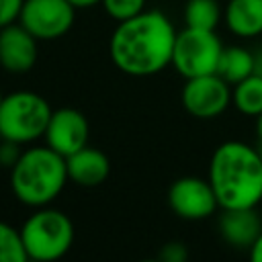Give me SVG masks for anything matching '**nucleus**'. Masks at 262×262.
I'll use <instances>...</instances> for the list:
<instances>
[{"label":"nucleus","mask_w":262,"mask_h":262,"mask_svg":"<svg viewBox=\"0 0 262 262\" xmlns=\"http://www.w3.org/2000/svg\"><path fill=\"white\" fill-rule=\"evenodd\" d=\"M225 27L239 39H254L262 33V0H227L223 10Z\"/></svg>","instance_id":"obj_14"},{"label":"nucleus","mask_w":262,"mask_h":262,"mask_svg":"<svg viewBox=\"0 0 262 262\" xmlns=\"http://www.w3.org/2000/svg\"><path fill=\"white\" fill-rule=\"evenodd\" d=\"M2 141H4V139H2V137H0V143H2Z\"/></svg>","instance_id":"obj_27"},{"label":"nucleus","mask_w":262,"mask_h":262,"mask_svg":"<svg viewBox=\"0 0 262 262\" xmlns=\"http://www.w3.org/2000/svg\"><path fill=\"white\" fill-rule=\"evenodd\" d=\"M219 233L231 248L250 250L258 235L262 233V219L252 209H221L219 215Z\"/></svg>","instance_id":"obj_12"},{"label":"nucleus","mask_w":262,"mask_h":262,"mask_svg":"<svg viewBox=\"0 0 262 262\" xmlns=\"http://www.w3.org/2000/svg\"><path fill=\"white\" fill-rule=\"evenodd\" d=\"M23 2L25 0H0V29L18 20Z\"/></svg>","instance_id":"obj_21"},{"label":"nucleus","mask_w":262,"mask_h":262,"mask_svg":"<svg viewBox=\"0 0 262 262\" xmlns=\"http://www.w3.org/2000/svg\"><path fill=\"white\" fill-rule=\"evenodd\" d=\"M168 205L180 219L201 221L219 209V201L209 178L182 176L172 182L168 190Z\"/></svg>","instance_id":"obj_9"},{"label":"nucleus","mask_w":262,"mask_h":262,"mask_svg":"<svg viewBox=\"0 0 262 262\" xmlns=\"http://www.w3.org/2000/svg\"><path fill=\"white\" fill-rule=\"evenodd\" d=\"M27 252L20 239V231L0 221V262H27Z\"/></svg>","instance_id":"obj_18"},{"label":"nucleus","mask_w":262,"mask_h":262,"mask_svg":"<svg viewBox=\"0 0 262 262\" xmlns=\"http://www.w3.org/2000/svg\"><path fill=\"white\" fill-rule=\"evenodd\" d=\"M20 239L29 260L51 262L68 254L74 242V225L70 217L51 207H39L23 223Z\"/></svg>","instance_id":"obj_4"},{"label":"nucleus","mask_w":262,"mask_h":262,"mask_svg":"<svg viewBox=\"0 0 262 262\" xmlns=\"http://www.w3.org/2000/svg\"><path fill=\"white\" fill-rule=\"evenodd\" d=\"M66 166H68V178L80 186H98L106 180L111 172L108 158L100 149L88 145L68 156Z\"/></svg>","instance_id":"obj_13"},{"label":"nucleus","mask_w":262,"mask_h":262,"mask_svg":"<svg viewBox=\"0 0 262 262\" xmlns=\"http://www.w3.org/2000/svg\"><path fill=\"white\" fill-rule=\"evenodd\" d=\"M45 141L63 158L82 149L88 141V121L78 108H57L45 129Z\"/></svg>","instance_id":"obj_10"},{"label":"nucleus","mask_w":262,"mask_h":262,"mask_svg":"<svg viewBox=\"0 0 262 262\" xmlns=\"http://www.w3.org/2000/svg\"><path fill=\"white\" fill-rule=\"evenodd\" d=\"M158 258L164 262H184L188 258V250L182 242H170L160 250Z\"/></svg>","instance_id":"obj_20"},{"label":"nucleus","mask_w":262,"mask_h":262,"mask_svg":"<svg viewBox=\"0 0 262 262\" xmlns=\"http://www.w3.org/2000/svg\"><path fill=\"white\" fill-rule=\"evenodd\" d=\"M100 4L104 12L117 23L127 20L145 10V0H102Z\"/></svg>","instance_id":"obj_19"},{"label":"nucleus","mask_w":262,"mask_h":262,"mask_svg":"<svg viewBox=\"0 0 262 262\" xmlns=\"http://www.w3.org/2000/svg\"><path fill=\"white\" fill-rule=\"evenodd\" d=\"M68 180L66 158L49 145L20 151L10 166V188L27 207H47L59 196Z\"/></svg>","instance_id":"obj_3"},{"label":"nucleus","mask_w":262,"mask_h":262,"mask_svg":"<svg viewBox=\"0 0 262 262\" xmlns=\"http://www.w3.org/2000/svg\"><path fill=\"white\" fill-rule=\"evenodd\" d=\"M176 33L164 12L143 10L119 23L108 45L111 59L129 76H154L172 66Z\"/></svg>","instance_id":"obj_1"},{"label":"nucleus","mask_w":262,"mask_h":262,"mask_svg":"<svg viewBox=\"0 0 262 262\" xmlns=\"http://www.w3.org/2000/svg\"><path fill=\"white\" fill-rule=\"evenodd\" d=\"M68 2L74 4L76 8H90V6H94V4H98L102 0H68Z\"/></svg>","instance_id":"obj_23"},{"label":"nucleus","mask_w":262,"mask_h":262,"mask_svg":"<svg viewBox=\"0 0 262 262\" xmlns=\"http://www.w3.org/2000/svg\"><path fill=\"white\" fill-rule=\"evenodd\" d=\"M254 72H258V57L254 51H250L248 47H242V45L223 47L219 66H217V74L225 82H229L233 86V84L242 82L244 78L252 76Z\"/></svg>","instance_id":"obj_15"},{"label":"nucleus","mask_w":262,"mask_h":262,"mask_svg":"<svg viewBox=\"0 0 262 262\" xmlns=\"http://www.w3.org/2000/svg\"><path fill=\"white\" fill-rule=\"evenodd\" d=\"M49 102L31 90H16L2 98L0 137L12 143H31L45 135L51 119Z\"/></svg>","instance_id":"obj_5"},{"label":"nucleus","mask_w":262,"mask_h":262,"mask_svg":"<svg viewBox=\"0 0 262 262\" xmlns=\"http://www.w3.org/2000/svg\"><path fill=\"white\" fill-rule=\"evenodd\" d=\"M231 104L246 117L262 115V74L254 72L231 86Z\"/></svg>","instance_id":"obj_16"},{"label":"nucleus","mask_w":262,"mask_h":262,"mask_svg":"<svg viewBox=\"0 0 262 262\" xmlns=\"http://www.w3.org/2000/svg\"><path fill=\"white\" fill-rule=\"evenodd\" d=\"M219 20H221V6L217 0H188L184 6L186 27L215 31Z\"/></svg>","instance_id":"obj_17"},{"label":"nucleus","mask_w":262,"mask_h":262,"mask_svg":"<svg viewBox=\"0 0 262 262\" xmlns=\"http://www.w3.org/2000/svg\"><path fill=\"white\" fill-rule=\"evenodd\" d=\"M76 6L68 0H25L18 23L41 41L63 37L74 25Z\"/></svg>","instance_id":"obj_7"},{"label":"nucleus","mask_w":262,"mask_h":262,"mask_svg":"<svg viewBox=\"0 0 262 262\" xmlns=\"http://www.w3.org/2000/svg\"><path fill=\"white\" fill-rule=\"evenodd\" d=\"M180 100L188 115L196 119H217L231 104V84L219 74L186 78Z\"/></svg>","instance_id":"obj_8"},{"label":"nucleus","mask_w":262,"mask_h":262,"mask_svg":"<svg viewBox=\"0 0 262 262\" xmlns=\"http://www.w3.org/2000/svg\"><path fill=\"white\" fill-rule=\"evenodd\" d=\"M256 131H258V143H262V115L256 117Z\"/></svg>","instance_id":"obj_24"},{"label":"nucleus","mask_w":262,"mask_h":262,"mask_svg":"<svg viewBox=\"0 0 262 262\" xmlns=\"http://www.w3.org/2000/svg\"><path fill=\"white\" fill-rule=\"evenodd\" d=\"M223 43L215 31L184 27L176 33L172 66L184 78L217 74Z\"/></svg>","instance_id":"obj_6"},{"label":"nucleus","mask_w":262,"mask_h":262,"mask_svg":"<svg viewBox=\"0 0 262 262\" xmlns=\"http://www.w3.org/2000/svg\"><path fill=\"white\" fill-rule=\"evenodd\" d=\"M2 98H4V94H2V92H0V104H2Z\"/></svg>","instance_id":"obj_26"},{"label":"nucleus","mask_w":262,"mask_h":262,"mask_svg":"<svg viewBox=\"0 0 262 262\" xmlns=\"http://www.w3.org/2000/svg\"><path fill=\"white\" fill-rule=\"evenodd\" d=\"M258 151H260V156H262V143H258Z\"/></svg>","instance_id":"obj_25"},{"label":"nucleus","mask_w":262,"mask_h":262,"mask_svg":"<svg viewBox=\"0 0 262 262\" xmlns=\"http://www.w3.org/2000/svg\"><path fill=\"white\" fill-rule=\"evenodd\" d=\"M248 252H250V258H252V260L262 262V233L258 235V239L254 242V246H252Z\"/></svg>","instance_id":"obj_22"},{"label":"nucleus","mask_w":262,"mask_h":262,"mask_svg":"<svg viewBox=\"0 0 262 262\" xmlns=\"http://www.w3.org/2000/svg\"><path fill=\"white\" fill-rule=\"evenodd\" d=\"M37 41L20 23L0 29V66L10 74H25L37 61Z\"/></svg>","instance_id":"obj_11"},{"label":"nucleus","mask_w":262,"mask_h":262,"mask_svg":"<svg viewBox=\"0 0 262 262\" xmlns=\"http://www.w3.org/2000/svg\"><path fill=\"white\" fill-rule=\"evenodd\" d=\"M209 182L219 209H252L262 203V156L258 145L223 141L209 162Z\"/></svg>","instance_id":"obj_2"}]
</instances>
